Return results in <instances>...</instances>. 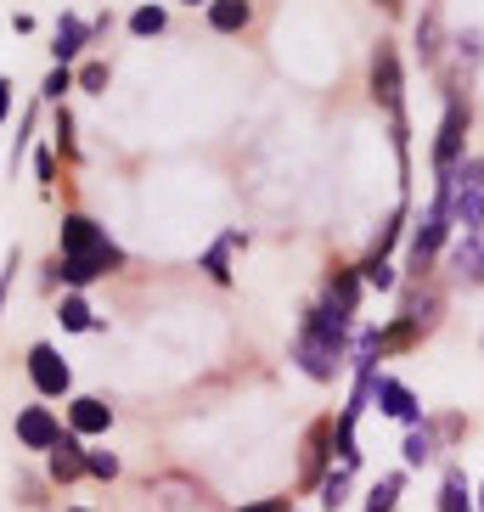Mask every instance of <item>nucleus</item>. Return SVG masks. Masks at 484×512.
<instances>
[{"mask_svg":"<svg viewBox=\"0 0 484 512\" xmlns=\"http://www.w3.org/2000/svg\"><path fill=\"white\" fill-rule=\"evenodd\" d=\"M62 254H57V271L68 287H91L102 276H113L124 265V248L96 226L91 214H62Z\"/></svg>","mask_w":484,"mask_h":512,"instance_id":"nucleus-1","label":"nucleus"},{"mask_svg":"<svg viewBox=\"0 0 484 512\" xmlns=\"http://www.w3.org/2000/svg\"><path fill=\"white\" fill-rule=\"evenodd\" d=\"M293 361L304 366V377H316V383H333L349 361V321L333 316V310H310L299 321V338H293Z\"/></svg>","mask_w":484,"mask_h":512,"instance_id":"nucleus-2","label":"nucleus"},{"mask_svg":"<svg viewBox=\"0 0 484 512\" xmlns=\"http://www.w3.org/2000/svg\"><path fill=\"white\" fill-rule=\"evenodd\" d=\"M445 203H451V226L484 231V158H462L451 175H439Z\"/></svg>","mask_w":484,"mask_h":512,"instance_id":"nucleus-3","label":"nucleus"},{"mask_svg":"<svg viewBox=\"0 0 484 512\" xmlns=\"http://www.w3.org/2000/svg\"><path fill=\"white\" fill-rule=\"evenodd\" d=\"M445 237H451V203H445V186H434L423 220H417V231H411V271L423 276L428 265H434V254L445 248Z\"/></svg>","mask_w":484,"mask_h":512,"instance_id":"nucleus-4","label":"nucleus"},{"mask_svg":"<svg viewBox=\"0 0 484 512\" xmlns=\"http://www.w3.org/2000/svg\"><path fill=\"white\" fill-rule=\"evenodd\" d=\"M468 102L451 91V102H445V119H439V136H434V175H451L462 158H468Z\"/></svg>","mask_w":484,"mask_h":512,"instance_id":"nucleus-5","label":"nucleus"},{"mask_svg":"<svg viewBox=\"0 0 484 512\" xmlns=\"http://www.w3.org/2000/svg\"><path fill=\"white\" fill-rule=\"evenodd\" d=\"M29 383L46 394V400H62V394L74 389V366L62 361L51 344H34L29 349Z\"/></svg>","mask_w":484,"mask_h":512,"instance_id":"nucleus-6","label":"nucleus"},{"mask_svg":"<svg viewBox=\"0 0 484 512\" xmlns=\"http://www.w3.org/2000/svg\"><path fill=\"white\" fill-rule=\"evenodd\" d=\"M372 400H378L383 417L406 422V428H417V422H423V406H417V394H411L406 383H400V377H389V372L372 377Z\"/></svg>","mask_w":484,"mask_h":512,"instance_id":"nucleus-7","label":"nucleus"},{"mask_svg":"<svg viewBox=\"0 0 484 512\" xmlns=\"http://www.w3.org/2000/svg\"><path fill=\"white\" fill-rule=\"evenodd\" d=\"M57 439H62V422H57L51 406H23L17 411V445H23V451H51Z\"/></svg>","mask_w":484,"mask_h":512,"instance_id":"nucleus-8","label":"nucleus"},{"mask_svg":"<svg viewBox=\"0 0 484 512\" xmlns=\"http://www.w3.org/2000/svg\"><path fill=\"white\" fill-rule=\"evenodd\" d=\"M361 271L355 265H338L333 276H327V293H321V310H333V316L355 321V310H361Z\"/></svg>","mask_w":484,"mask_h":512,"instance_id":"nucleus-9","label":"nucleus"},{"mask_svg":"<svg viewBox=\"0 0 484 512\" xmlns=\"http://www.w3.org/2000/svg\"><path fill=\"white\" fill-rule=\"evenodd\" d=\"M113 428V406L107 400H96V394H79L74 406H68V434H107Z\"/></svg>","mask_w":484,"mask_h":512,"instance_id":"nucleus-10","label":"nucleus"},{"mask_svg":"<svg viewBox=\"0 0 484 512\" xmlns=\"http://www.w3.org/2000/svg\"><path fill=\"white\" fill-rule=\"evenodd\" d=\"M91 34H96V29H91V23H85V17L62 12V17H57V46H51V57H57L62 68H68V62H74L79 51L91 46Z\"/></svg>","mask_w":484,"mask_h":512,"instance_id":"nucleus-11","label":"nucleus"},{"mask_svg":"<svg viewBox=\"0 0 484 512\" xmlns=\"http://www.w3.org/2000/svg\"><path fill=\"white\" fill-rule=\"evenodd\" d=\"M46 456H51V479L57 484H74L85 473V445H79V434H62Z\"/></svg>","mask_w":484,"mask_h":512,"instance_id":"nucleus-12","label":"nucleus"},{"mask_svg":"<svg viewBox=\"0 0 484 512\" xmlns=\"http://www.w3.org/2000/svg\"><path fill=\"white\" fill-rule=\"evenodd\" d=\"M406 467H428L434 462V451H439V428L434 422H417V428H406Z\"/></svg>","mask_w":484,"mask_h":512,"instance_id":"nucleus-13","label":"nucleus"},{"mask_svg":"<svg viewBox=\"0 0 484 512\" xmlns=\"http://www.w3.org/2000/svg\"><path fill=\"white\" fill-rule=\"evenodd\" d=\"M248 17H254V6H248V0H209V29L214 34L248 29Z\"/></svg>","mask_w":484,"mask_h":512,"instance_id":"nucleus-14","label":"nucleus"},{"mask_svg":"<svg viewBox=\"0 0 484 512\" xmlns=\"http://www.w3.org/2000/svg\"><path fill=\"white\" fill-rule=\"evenodd\" d=\"M327 445H333V417L316 422V428H310V439H304V451H310V456H304V479H310V484L321 479V467H327V456H333Z\"/></svg>","mask_w":484,"mask_h":512,"instance_id":"nucleus-15","label":"nucleus"},{"mask_svg":"<svg viewBox=\"0 0 484 512\" xmlns=\"http://www.w3.org/2000/svg\"><path fill=\"white\" fill-rule=\"evenodd\" d=\"M439 512H479V507H473V496H468V479H462V467H451V473H445Z\"/></svg>","mask_w":484,"mask_h":512,"instance_id":"nucleus-16","label":"nucleus"},{"mask_svg":"<svg viewBox=\"0 0 484 512\" xmlns=\"http://www.w3.org/2000/svg\"><path fill=\"white\" fill-rule=\"evenodd\" d=\"M57 321H62L68 332H96V327H102V321H96V310H91L85 299H79V293H68V299H62Z\"/></svg>","mask_w":484,"mask_h":512,"instance_id":"nucleus-17","label":"nucleus"},{"mask_svg":"<svg viewBox=\"0 0 484 512\" xmlns=\"http://www.w3.org/2000/svg\"><path fill=\"white\" fill-rule=\"evenodd\" d=\"M237 242H242V231H226V237L214 242L209 254H203V271H209L214 282H231V265H226V254H231V248H237Z\"/></svg>","mask_w":484,"mask_h":512,"instance_id":"nucleus-18","label":"nucleus"},{"mask_svg":"<svg viewBox=\"0 0 484 512\" xmlns=\"http://www.w3.org/2000/svg\"><path fill=\"white\" fill-rule=\"evenodd\" d=\"M344 501H349V467H338V473L321 479V512H338Z\"/></svg>","mask_w":484,"mask_h":512,"instance_id":"nucleus-19","label":"nucleus"},{"mask_svg":"<svg viewBox=\"0 0 484 512\" xmlns=\"http://www.w3.org/2000/svg\"><path fill=\"white\" fill-rule=\"evenodd\" d=\"M417 51H423V62H439V51H445L439 46V12L434 6H428L423 23H417Z\"/></svg>","mask_w":484,"mask_h":512,"instance_id":"nucleus-20","label":"nucleus"},{"mask_svg":"<svg viewBox=\"0 0 484 512\" xmlns=\"http://www.w3.org/2000/svg\"><path fill=\"white\" fill-rule=\"evenodd\" d=\"M355 271H361V282H366V287H378V293H389V287L400 282V276H394V265H389V259H361Z\"/></svg>","mask_w":484,"mask_h":512,"instance_id":"nucleus-21","label":"nucleus"},{"mask_svg":"<svg viewBox=\"0 0 484 512\" xmlns=\"http://www.w3.org/2000/svg\"><path fill=\"white\" fill-rule=\"evenodd\" d=\"M400 484H406V473H389V479L366 496V512H394V501H400Z\"/></svg>","mask_w":484,"mask_h":512,"instance_id":"nucleus-22","label":"nucleus"},{"mask_svg":"<svg viewBox=\"0 0 484 512\" xmlns=\"http://www.w3.org/2000/svg\"><path fill=\"white\" fill-rule=\"evenodd\" d=\"M130 29L136 34H164V6H141V12H130Z\"/></svg>","mask_w":484,"mask_h":512,"instance_id":"nucleus-23","label":"nucleus"},{"mask_svg":"<svg viewBox=\"0 0 484 512\" xmlns=\"http://www.w3.org/2000/svg\"><path fill=\"white\" fill-rule=\"evenodd\" d=\"M85 473H96V479H119V456L113 451H85Z\"/></svg>","mask_w":484,"mask_h":512,"instance_id":"nucleus-24","label":"nucleus"},{"mask_svg":"<svg viewBox=\"0 0 484 512\" xmlns=\"http://www.w3.org/2000/svg\"><path fill=\"white\" fill-rule=\"evenodd\" d=\"M62 91H74V74L57 62V68L46 74V85H40V96H46V102H62Z\"/></svg>","mask_w":484,"mask_h":512,"instance_id":"nucleus-25","label":"nucleus"},{"mask_svg":"<svg viewBox=\"0 0 484 512\" xmlns=\"http://www.w3.org/2000/svg\"><path fill=\"white\" fill-rule=\"evenodd\" d=\"M57 147H62V158H79V141H74V119H68V113H57Z\"/></svg>","mask_w":484,"mask_h":512,"instance_id":"nucleus-26","label":"nucleus"},{"mask_svg":"<svg viewBox=\"0 0 484 512\" xmlns=\"http://www.w3.org/2000/svg\"><path fill=\"white\" fill-rule=\"evenodd\" d=\"M79 85H85V91H107V62H85V68H79Z\"/></svg>","mask_w":484,"mask_h":512,"instance_id":"nucleus-27","label":"nucleus"},{"mask_svg":"<svg viewBox=\"0 0 484 512\" xmlns=\"http://www.w3.org/2000/svg\"><path fill=\"white\" fill-rule=\"evenodd\" d=\"M12 276H17V248L6 254V271H0V316H6V293H12Z\"/></svg>","mask_w":484,"mask_h":512,"instance_id":"nucleus-28","label":"nucleus"},{"mask_svg":"<svg viewBox=\"0 0 484 512\" xmlns=\"http://www.w3.org/2000/svg\"><path fill=\"white\" fill-rule=\"evenodd\" d=\"M237 512H293L282 496H265V501H248V507H237Z\"/></svg>","mask_w":484,"mask_h":512,"instance_id":"nucleus-29","label":"nucleus"},{"mask_svg":"<svg viewBox=\"0 0 484 512\" xmlns=\"http://www.w3.org/2000/svg\"><path fill=\"white\" fill-rule=\"evenodd\" d=\"M34 169H40V181L51 186V175H57V158H51V152H40V158H34Z\"/></svg>","mask_w":484,"mask_h":512,"instance_id":"nucleus-30","label":"nucleus"},{"mask_svg":"<svg viewBox=\"0 0 484 512\" xmlns=\"http://www.w3.org/2000/svg\"><path fill=\"white\" fill-rule=\"evenodd\" d=\"M6 113H12V79H0V124H6Z\"/></svg>","mask_w":484,"mask_h":512,"instance_id":"nucleus-31","label":"nucleus"},{"mask_svg":"<svg viewBox=\"0 0 484 512\" xmlns=\"http://www.w3.org/2000/svg\"><path fill=\"white\" fill-rule=\"evenodd\" d=\"M473 507H479V512H484V484H479V501H473Z\"/></svg>","mask_w":484,"mask_h":512,"instance_id":"nucleus-32","label":"nucleus"},{"mask_svg":"<svg viewBox=\"0 0 484 512\" xmlns=\"http://www.w3.org/2000/svg\"><path fill=\"white\" fill-rule=\"evenodd\" d=\"M186 6H209V0H186Z\"/></svg>","mask_w":484,"mask_h":512,"instance_id":"nucleus-33","label":"nucleus"},{"mask_svg":"<svg viewBox=\"0 0 484 512\" xmlns=\"http://www.w3.org/2000/svg\"><path fill=\"white\" fill-rule=\"evenodd\" d=\"M68 512H91V507H68Z\"/></svg>","mask_w":484,"mask_h":512,"instance_id":"nucleus-34","label":"nucleus"}]
</instances>
